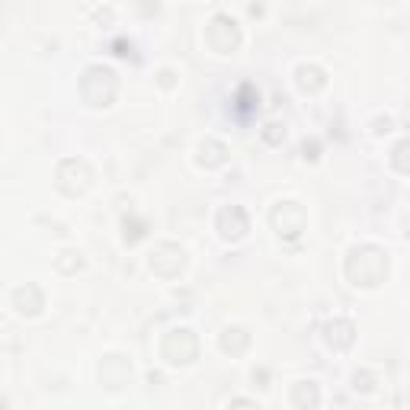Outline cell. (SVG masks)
<instances>
[{"mask_svg":"<svg viewBox=\"0 0 410 410\" xmlns=\"http://www.w3.org/2000/svg\"><path fill=\"white\" fill-rule=\"evenodd\" d=\"M346 276L353 285H378L388 276V257L378 247H356L346 260Z\"/></svg>","mask_w":410,"mask_h":410,"instance_id":"1","label":"cell"},{"mask_svg":"<svg viewBox=\"0 0 410 410\" xmlns=\"http://www.w3.org/2000/svg\"><path fill=\"white\" fill-rule=\"evenodd\" d=\"M205 42H209V49L215 55H231L241 45V29H237V23L231 16H215L209 23V29H205Z\"/></svg>","mask_w":410,"mask_h":410,"instance_id":"2","label":"cell"},{"mask_svg":"<svg viewBox=\"0 0 410 410\" xmlns=\"http://www.w3.org/2000/svg\"><path fill=\"white\" fill-rule=\"evenodd\" d=\"M195 353H199V340H195V334L186 330V327L167 334V340H164V359L174 362V366H186V362H193Z\"/></svg>","mask_w":410,"mask_h":410,"instance_id":"3","label":"cell"},{"mask_svg":"<svg viewBox=\"0 0 410 410\" xmlns=\"http://www.w3.org/2000/svg\"><path fill=\"white\" fill-rule=\"evenodd\" d=\"M272 224L279 228L282 237H299L305 228V209L299 202H279V209L272 212Z\"/></svg>","mask_w":410,"mask_h":410,"instance_id":"4","label":"cell"},{"mask_svg":"<svg viewBox=\"0 0 410 410\" xmlns=\"http://www.w3.org/2000/svg\"><path fill=\"white\" fill-rule=\"evenodd\" d=\"M218 231H222V237H231V241H237V237L247 234V215H243L237 205H231V209H222V215H218Z\"/></svg>","mask_w":410,"mask_h":410,"instance_id":"5","label":"cell"},{"mask_svg":"<svg viewBox=\"0 0 410 410\" xmlns=\"http://www.w3.org/2000/svg\"><path fill=\"white\" fill-rule=\"evenodd\" d=\"M13 308L20 314H39L42 311V292L35 285H23V289L13 292Z\"/></svg>","mask_w":410,"mask_h":410,"instance_id":"6","label":"cell"},{"mask_svg":"<svg viewBox=\"0 0 410 410\" xmlns=\"http://www.w3.org/2000/svg\"><path fill=\"white\" fill-rule=\"evenodd\" d=\"M295 80H299V87H301L305 93H314V90H320V87L327 84L324 71L314 68V64H301V68H299V77H295Z\"/></svg>","mask_w":410,"mask_h":410,"instance_id":"7","label":"cell"},{"mask_svg":"<svg viewBox=\"0 0 410 410\" xmlns=\"http://www.w3.org/2000/svg\"><path fill=\"white\" fill-rule=\"evenodd\" d=\"M327 343L337 349H346L353 343V324L349 320H337V324H327Z\"/></svg>","mask_w":410,"mask_h":410,"instance_id":"8","label":"cell"},{"mask_svg":"<svg viewBox=\"0 0 410 410\" xmlns=\"http://www.w3.org/2000/svg\"><path fill=\"white\" fill-rule=\"evenodd\" d=\"M247 343H251V337L243 334L241 327H228V330L222 334V349H224V353H231V356L243 353V349H247Z\"/></svg>","mask_w":410,"mask_h":410,"instance_id":"9","label":"cell"},{"mask_svg":"<svg viewBox=\"0 0 410 410\" xmlns=\"http://www.w3.org/2000/svg\"><path fill=\"white\" fill-rule=\"evenodd\" d=\"M199 164L202 167H218V164H224V145H218V141H202Z\"/></svg>","mask_w":410,"mask_h":410,"instance_id":"10","label":"cell"},{"mask_svg":"<svg viewBox=\"0 0 410 410\" xmlns=\"http://www.w3.org/2000/svg\"><path fill=\"white\" fill-rule=\"evenodd\" d=\"M394 167L404 170V174H410V141H401V145L394 147Z\"/></svg>","mask_w":410,"mask_h":410,"instance_id":"11","label":"cell"},{"mask_svg":"<svg viewBox=\"0 0 410 410\" xmlns=\"http://www.w3.org/2000/svg\"><path fill=\"white\" fill-rule=\"evenodd\" d=\"M295 404H318V391H314V385L311 382H301L299 388H295V397H292Z\"/></svg>","mask_w":410,"mask_h":410,"instance_id":"12","label":"cell"},{"mask_svg":"<svg viewBox=\"0 0 410 410\" xmlns=\"http://www.w3.org/2000/svg\"><path fill=\"white\" fill-rule=\"evenodd\" d=\"M356 391H372V375L368 372H356Z\"/></svg>","mask_w":410,"mask_h":410,"instance_id":"13","label":"cell"}]
</instances>
